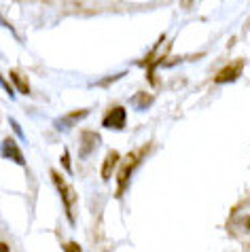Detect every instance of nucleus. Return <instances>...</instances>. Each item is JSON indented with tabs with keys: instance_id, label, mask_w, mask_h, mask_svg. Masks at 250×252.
Segmentation results:
<instances>
[{
	"instance_id": "obj_1",
	"label": "nucleus",
	"mask_w": 250,
	"mask_h": 252,
	"mask_svg": "<svg viewBox=\"0 0 250 252\" xmlns=\"http://www.w3.org/2000/svg\"><path fill=\"white\" fill-rule=\"evenodd\" d=\"M147 149H149V146H144L142 151H131L129 155H125V157H123L121 165H119V193H117V195H121V193L125 191V187H127L129 178H131V174H134L136 165L142 161L144 151H147Z\"/></svg>"
},
{
	"instance_id": "obj_2",
	"label": "nucleus",
	"mask_w": 250,
	"mask_h": 252,
	"mask_svg": "<svg viewBox=\"0 0 250 252\" xmlns=\"http://www.w3.org/2000/svg\"><path fill=\"white\" fill-rule=\"evenodd\" d=\"M51 180H53V185H55V189H58V193H60V197H62V204H64V210H66L68 219L72 220V206H74V193H72V189L68 187L64 176H62L60 172H55V170H51Z\"/></svg>"
},
{
	"instance_id": "obj_3",
	"label": "nucleus",
	"mask_w": 250,
	"mask_h": 252,
	"mask_svg": "<svg viewBox=\"0 0 250 252\" xmlns=\"http://www.w3.org/2000/svg\"><path fill=\"white\" fill-rule=\"evenodd\" d=\"M125 121H127V110L123 106H113L102 119V125L106 129H123Z\"/></svg>"
},
{
	"instance_id": "obj_4",
	"label": "nucleus",
	"mask_w": 250,
	"mask_h": 252,
	"mask_svg": "<svg viewBox=\"0 0 250 252\" xmlns=\"http://www.w3.org/2000/svg\"><path fill=\"white\" fill-rule=\"evenodd\" d=\"M242 68H244V62L242 60H235L231 64H227L225 68L219 70V74L214 76V83H233L240 79L242 74Z\"/></svg>"
},
{
	"instance_id": "obj_5",
	"label": "nucleus",
	"mask_w": 250,
	"mask_h": 252,
	"mask_svg": "<svg viewBox=\"0 0 250 252\" xmlns=\"http://www.w3.org/2000/svg\"><path fill=\"white\" fill-rule=\"evenodd\" d=\"M2 157L15 161L17 165H24V155H22V151H19V146H17V142L13 138H4V142H2Z\"/></svg>"
},
{
	"instance_id": "obj_6",
	"label": "nucleus",
	"mask_w": 250,
	"mask_h": 252,
	"mask_svg": "<svg viewBox=\"0 0 250 252\" xmlns=\"http://www.w3.org/2000/svg\"><path fill=\"white\" fill-rule=\"evenodd\" d=\"M121 163V159H119V153L117 151H110L106 159H104V163H102V178L104 180H108L110 176H113V170H115V165H119Z\"/></svg>"
},
{
	"instance_id": "obj_7",
	"label": "nucleus",
	"mask_w": 250,
	"mask_h": 252,
	"mask_svg": "<svg viewBox=\"0 0 250 252\" xmlns=\"http://www.w3.org/2000/svg\"><path fill=\"white\" fill-rule=\"evenodd\" d=\"M98 142H100L98 134H94V131H83V136H81V155L85 157L87 144H89V151H94L95 146H98Z\"/></svg>"
},
{
	"instance_id": "obj_8",
	"label": "nucleus",
	"mask_w": 250,
	"mask_h": 252,
	"mask_svg": "<svg viewBox=\"0 0 250 252\" xmlns=\"http://www.w3.org/2000/svg\"><path fill=\"white\" fill-rule=\"evenodd\" d=\"M11 81H13V85H15L22 94H30V85H28V81H26V76H22L17 72V70H11Z\"/></svg>"
},
{
	"instance_id": "obj_9",
	"label": "nucleus",
	"mask_w": 250,
	"mask_h": 252,
	"mask_svg": "<svg viewBox=\"0 0 250 252\" xmlns=\"http://www.w3.org/2000/svg\"><path fill=\"white\" fill-rule=\"evenodd\" d=\"M85 115H87V110H76V113H72V115H68V117L62 119L60 127H68V125H74V123H76V119H83Z\"/></svg>"
},
{
	"instance_id": "obj_10",
	"label": "nucleus",
	"mask_w": 250,
	"mask_h": 252,
	"mask_svg": "<svg viewBox=\"0 0 250 252\" xmlns=\"http://www.w3.org/2000/svg\"><path fill=\"white\" fill-rule=\"evenodd\" d=\"M64 252H83V248L76 242H66L64 244Z\"/></svg>"
},
{
	"instance_id": "obj_11",
	"label": "nucleus",
	"mask_w": 250,
	"mask_h": 252,
	"mask_svg": "<svg viewBox=\"0 0 250 252\" xmlns=\"http://www.w3.org/2000/svg\"><path fill=\"white\" fill-rule=\"evenodd\" d=\"M0 252H11L9 244H6V242H0Z\"/></svg>"
},
{
	"instance_id": "obj_12",
	"label": "nucleus",
	"mask_w": 250,
	"mask_h": 252,
	"mask_svg": "<svg viewBox=\"0 0 250 252\" xmlns=\"http://www.w3.org/2000/svg\"><path fill=\"white\" fill-rule=\"evenodd\" d=\"M244 225H246V229L250 231V216H248V219H246V222H244Z\"/></svg>"
}]
</instances>
